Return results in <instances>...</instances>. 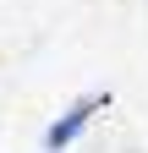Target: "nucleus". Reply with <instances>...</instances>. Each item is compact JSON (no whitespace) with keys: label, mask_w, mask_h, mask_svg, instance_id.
I'll return each instance as SVG.
<instances>
[{"label":"nucleus","mask_w":148,"mask_h":153,"mask_svg":"<svg viewBox=\"0 0 148 153\" xmlns=\"http://www.w3.org/2000/svg\"><path fill=\"white\" fill-rule=\"evenodd\" d=\"M99 109H110V93H82L71 109H61V115L49 120V131H44V148H49V153H66V148L77 142L88 126H93V115H99Z\"/></svg>","instance_id":"1"}]
</instances>
